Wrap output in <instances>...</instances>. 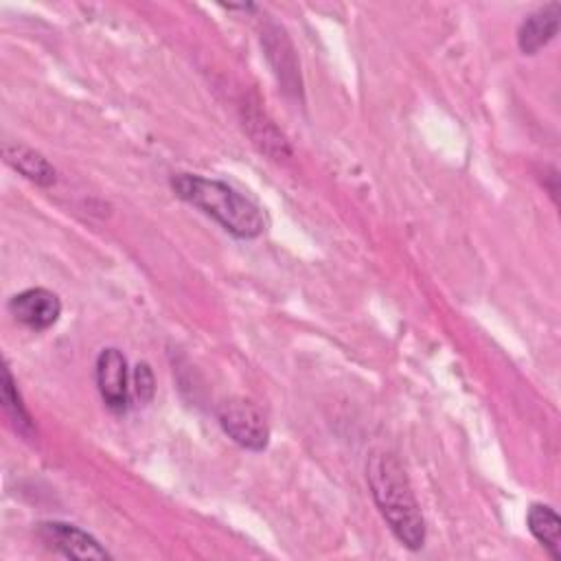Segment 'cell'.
Wrapping results in <instances>:
<instances>
[{
    "label": "cell",
    "mask_w": 561,
    "mask_h": 561,
    "mask_svg": "<svg viewBox=\"0 0 561 561\" xmlns=\"http://www.w3.org/2000/svg\"><path fill=\"white\" fill-rule=\"evenodd\" d=\"M366 480L392 535L405 548L419 550L425 543V519L399 458L388 451H375L366 465Z\"/></svg>",
    "instance_id": "obj_1"
},
{
    "label": "cell",
    "mask_w": 561,
    "mask_h": 561,
    "mask_svg": "<svg viewBox=\"0 0 561 561\" xmlns=\"http://www.w3.org/2000/svg\"><path fill=\"white\" fill-rule=\"evenodd\" d=\"M171 188L180 199L193 204L239 239H254L265 230L261 208L221 180L178 173L171 178Z\"/></svg>",
    "instance_id": "obj_2"
},
{
    "label": "cell",
    "mask_w": 561,
    "mask_h": 561,
    "mask_svg": "<svg viewBox=\"0 0 561 561\" xmlns=\"http://www.w3.org/2000/svg\"><path fill=\"white\" fill-rule=\"evenodd\" d=\"M217 419L221 430L241 447L263 451L270 443V423L263 410L248 399H228L219 405Z\"/></svg>",
    "instance_id": "obj_3"
},
{
    "label": "cell",
    "mask_w": 561,
    "mask_h": 561,
    "mask_svg": "<svg viewBox=\"0 0 561 561\" xmlns=\"http://www.w3.org/2000/svg\"><path fill=\"white\" fill-rule=\"evenodd\" d=\"M37 533L44 543H48L53 550L61 552L68 559L79 561H103L110 559V552L83 528L66 522H42L37 526Z\"/></svg>",
    "instance_id": "obj_4"
},
{
    "label": "cell",
    "mask_w": 561,
    "mask_h": 561,
    "mask_svg": "<svg viewBox=\"0 0 561 561\" xmlns=\"http://www.w3.org/2000/svg\"><path fill=\"white\" fill-rule=\"evenodd\" d=\"M9 313L24 327L33 331L50 329L61 316V300L55 291L46 287H31L15 294L9 305Z\"/></svg>",
    "instance_id": "obj_5"
},
{
    "label": "cell",
    "mask_w": 561,
    "mask_h": 561,
    "mask_svg": "<svg viewBox=\"0 0 561 561\" xmlns=\"http://www.w3.org/2000/svg\"><path fill=\"white\" fill-rule=\"evenodd\" d=\"M96 388L114 412L127 408V359L118 348H103L96 357Z\"/></svg>",
    "instance_id": "obj_6"
},
{
    "label": "cell",
    "mask_w": 561,
    "mask_h": 561,
    "mask_svg": "<svg viewBox=\"0 0 561 561\" xmlns=\"http://www.w3.org/2000/svg\"><path fill=\"white\" fill-rule=\"evenodd\" d=\"M265 50H267V59L278 77V81L283 83V88L287 92H294L296 96L300 94V72H298V61H296V53L291 42L287 39L285 31L276 24H270L263 31L261 37Z\"/></svg>",
    "instance_id": "obj_7"
},
{
    "label": "cell",
    "mask_w": 561,
    "mask_h": 561,
    "mask_svg": "<svg viewBox=\"0 0 561 561\" xmlns=\"http://www.w3.org/2000/svg\"><path fill=\"white\" fill-rule=\"evenodd\" d=\"M559 18H561V4L550 2L546 7H539L526 20L519 24L517 31V46L524 55L539 53L548 42L554 39L559 31Z\"/></svg>",
    "instance_id": "obj_8"
},
{
    "label": "cell",
    "mask_w": 561,
    "mask_h": 561,
    "mask_svg": "<svg viewBox=\"0 0 561 561\" xmlns=\"http://www.w3.org/2000/svg\"><path fill=\"white\" fill-rule=\"evenodd\" d=\"M4 160L18 171L22 173L26 180L39 184V186H50L57 180V171L55 167L35 149L20 145V142H4L2 147Z\"/></svg>",
    "instance_id": "obj_9"
},
{
    "label": "cell",
    "mask_w": 561,
    "mask_h": 561,
    "mask_svg": "<svg viewBox=\"0 0 561 561\" xmlns=\"http://www.w3.org/2000/svg\"><path fill=\"white\" fill-rule=\"evenodd\" d=\"M526 524L530 535L548 550V554L559 561L561 559V519L557 511L548 504H530L526 513Z\"/></svg>",
    "instance_id": "obj_10"
},
{
    "label": "cell",
    "mask_w": 561,
    "mask_h": 561,
    "mask_svg": "<svg viewBox=\"0 0 561 561\" xmlns=\"http://www.w3.org/2000/svg\"><path fill=\"white\" fill-rule=\"evenodd\" d=\"M245 127L252 136V140L259 145L261 151H265L272 158H285L289 156V147L285 136L274 127V123L259 110L245 112Z\"/></svg>",
    "instance_id": "obj_11"
},
{
    "label": "cell",
    "mask_w": 561,
    "mask_h": 561,
    "mask_svg": "<svg viewBox=\"0 0 561 561\" xmlns=\"http://www.w3.org/2000/svg\"><path fill=\"white\" fill-rule=\"evenodd\" d=\"M0 399H2V408H4V414L9 419V423L13 425V430L22 436H33V421H31V414L26 412L24 403H22V397H20V390L13 381V375L9 370V366L4 364L2 366V388H0Z\"/></svg>",
    "instance_id": "obj_12"
},
{
    "label": "cell",
    "mask_w": 561,
    "mask_h": 561,
    "mask_svg": "<svg viewBox=\"0 0 561 561\" xmlns=\"http://www.w3.org/2000/svg\"><path fill=\"white\" fill-rule=\"evenodd\" d=\"M134 383H136V394L140 401H151L153 397V390H156V381H153V373L147 364H138L136 366V373H134Z\"/></svg>",
    "instance_id": "obj_13"
}]
</instances>
